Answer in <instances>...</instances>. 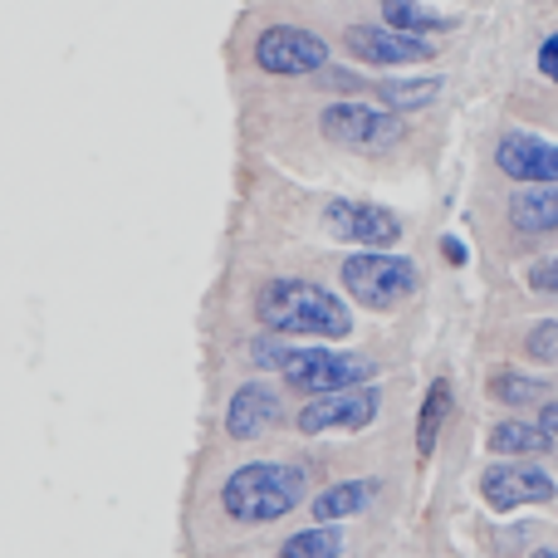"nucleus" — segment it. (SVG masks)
Listing matches in <instances>:
<instances>
[{
  "label": "nucleus",
  "mask_w": 558,
  "mask_h": 558,
  "mask_svg": "<svg viewBox=\"0 0 558 558\" xmlns=\"http://www.w3.org/2000/svg\"><path fill=\"white\" fill-rule=\"evenodd\" d=\"M255 318L284 338H348L353 314L314 279H270L255 294Z\"/></svg>",
  "instance_id": "nucleus-1"
},
{
  "label": "nucleus",
  "mask_w": 558,
  "mask_h": 558,
  "mask_svg": "<svg viewBox=\"0 0 558 558\" xmlns=\"http://www.w3.org/2000/svg\"><path fill=\"white\" fill-rule=\"evenodd\" d=\"M251 357L260 367H275L294 392L304 397H333L348 387H367L377 377V367L357 353H338V348H289V343H251Z\"/></svg>",
  "instance_id": "nucleus-2"
},
{
  "label": "nucleus",
  "mask_w": 558,
  "mask_h": 558,
  "mask_svg": "<svg viewBox=\"0 0 558 558\" xmlns=\"http://www.w3.org/2000/svg\"><path fill=\"white\" fill-rule=\"evenodd\" d=\"M304 495H308L304 465H284V461H251L226 475L221 485V505L235 524H275Z\"/></svg>",
  "instance_id": "nucleus-3"
},
{
  "label": "nucleus",
  "mask_w": 558,
  "mask_h": 558,
  "mask_svg": "<svg viewBox=\"0 0 558 558\" xmlns=\"http://www.w3.org/2000/svg\"><path fill=\"white\" fill-rule=\"evenodd\" d=\"M343 289H348V299H357L367 308H397L402 299H412L422 289V270L407 255L363 251L343 260Z\"/></svg>",
  "instance_id": "nucleus-4"
},
{
  "label": "nucleus",
  "mask_w": 558,
  "mask_h": 558,
  "mask_svg": "<svg viewBox=\"0 0 558 558\" xmlns=\"http://www.w3.org/2000/svg\"><path fill=\"white\" fill-rule=\"evenodd\" d=\"M318 133L338 147H353V153H383V147L402 143L407 123L373 104H328L318 113Z\"/></svg>",
  "instance_id": "nucleus-5"
},
{
  "label": "nucleus",
  "mask_w": 558,
  "mask_h": 558,
  "mask_svg": "<svg viewBox=\"0 0 558 558\" xmlns=\"http://www.w3.org/2000/svg\"><path fill=\"white\" fill-rule=\"evenodd\" d=\"M377 412H383V392L367 383V387H348V392L314 397V402H304V407H299V416H294V426H299V436L363 432V426L377 422Z\"/></svg>",
  "instance_id": "nucleus-6"
},
{
  "label": "nucleus",
  "mask_w": 558,
  "mask_h": 558,
  "mask_svg": "<svg viewBox=\"0 0 558 558\" xmlns=\"http://www.w3.org/2000/svg\"><path fill=\"white\" fill-rule=\"evenodd\" d=\"M255 64H260L265 74H279V78L324 74L328 69V45L314 35V29L270 25L260 39H255Z\"/></svg>",
  "instance_id": "nucleus-7"
},
{
  "label": "nucleus",
  "mask_w": 558,
  "mask_h": 558,
  "mask_svg": "<svg viewBox=\"0 0 558 558\" xmlns=\"http://www.w3.org/2000/svg\"><path fill=\"white\" fill-rule=\"evenodd\" d=\"M343 49L357 64H377V69H397V64H426L436 54L432 39L416 35H397L387 25H348L343 29Z\"/></svg>",
  "instance_id": "nucleus-8"
},
{
  "label": "nucleus",
  "mask_w": 558,
  "mask_h": 558,
  "mask_svg": "<svg viewBox=\"0 0 558 558\" xmlns=\"http://www.w3.org/2000/svg\"><path fill=\"white\" fill-rule=\"evenodd\" d=\"M558 495V485L544 471L524 461H500L481 475V500L490 510H520V505H549Z\"/></svg>",
  "instance_id": "nucleus-9"
},
{
  "label": "nucleus",
  "mask_w": 558,
  "mask_h": 558,
  "mask_svg": "<svg viewBox=\"0 0 558 558\" xmlns=\"http://www.w3.org/2000/svg\"><path fill=\"white\" fill-rule=\"evenodd\" d=\"M495 167L510 182L524 186H558V147L544 143L539 133H505L495 143Z\"/></svg>",
  "instance_id": "nucleus-10"
},
{
  "label": "nucleus",
  "mask_w": 558,
  "mask_h": 558,
  "mask_svg": "<svg viewBox=\"0 0 558 558\" xmlns=\"http://www.w3.org/2000/svg\"><path fill=\"white\" fill-rule=\"evenodd\" d=\"M324 226L338 241H357V245H373V251L402 241V221L392 211H383V206H363V202H333L324 211Z\"/></svg>",
  "instance_id": "nucleus-11"
},
{
  "label": "nucleus",
  "mask_w": 558,
  "mask_h": 558,
  "mask_svg": "<svg viewBox=\"0 0 558 558\" xmlns=\"http://www.w3.org/2000/svg\"><path fill=\"white\" fill-rule=\"evenodd\" d=\"M279 416H284V407H279L275 387L245 383V387H235L231 402H226V436H231V441H260Z\"/></svg>",
  "instance_id": "nucleus-12"
},
{
  "label": "nucleus",
  "mask_w": 558,
  "mask_h": 558,
  "mask_svg": "<svg viewBox=\"0 0 558 558\" xmlns=\"http://www.w3.org/2000/svg\"><path fill=\"white\" fill-rule=\"evenodd\" d=\"M510 226L520 235H554L558 231V186H520L510 196Z\"/></svg>",
  "instance_id": "nucleus-13"
},
{
  "label": "nucleus",
  "mask_w": 558,
  "mask_h": 558,
  "mask_svg": "<svg viewBox=\"0 0 558 558\" xmlns=\"http://www.w3.org/2000/svg\"><path fill=\"white\" fill-rule=\"evenodd\" d=\"M377 495H383L377 481H338V485H328L324 495H314V520L333 524V520H348V514H363Z\"/></svg>",
  "instance_id": "nucleus-14"
},
{
  "label": "nucleus",
  "mask_w": 558,
  "mask_h": 558,
  "mask_svg": "<svg viewBox=\"0 0 558 558\" xmlns=\"http://www.w3.org/2000/svg\"><path fill=\"white\" fill-rule=\"evenodd\" d=\"M383 25L397 29V35H446V29H456V15H441V10L422 5V0H383Z\"/></svg>",
  "instance_id": "nucleus-15"
},
{
  "label": "nucleus",
  "mask_w": 558,
  "mask_h": 558,
  "mask_svg": "<svg viewBox=\"0 0 558 558\" xmlns=\"http://www.w3.org/2000/svg\"><path fill=\"white\" fill-rule=\"evenodd\" d=\"M373 94L387 113H416L441 98V78H377Z\"/></svg>",
  "instance_id": "nucleus-16"
},
{
  "label": "nucleus",
  "mask_w": 558,
  "mask_h": 558,
  "mask_svg": "<svg viewBox=\"0 0 558 558\" xmlns=\"http://www.w3.org/2000/svg\"><path fill=\"white\" fill-rule=\"evenodd\" d=\"M490 451L495 456H549L554 436L539 422H500L490 432Z\"/></svg>",
  "instance_id": "nucleus-17"
},
{
  "label": "nucleus",
  "mask_w": 558,
  "mask_h": 558,
  "mask_svg": "<svg viewBox=\"0 0 558 558\" xmlns=\"http://www.w3.org/2000/svg\"><path fill=\"white\" fill-rule=\"evenodd\" d=\"M485 392L505 407H534L544 392H549V377H530V373H520V367H495Z\"/></svg>",
  "instance_id": "nucleus-18"
},
{
  "label": "nucleus",
  "mask_w": 558,
  "mask_h": 558,
  "mask_svg": "<svg viewBox=\"0 0 558 558\" xmlns=\"http://www.w3.org/2000/svg\"><path fill=\"white\" fill-rule=\"evenodd\" d=\"M338 554H343V530L314 524V530H304V534H289L275 558H338Z\"/></svg>",
  "instance_id": "nucleus-19"
},
{
  "label": "nucleus",
  "mask_w": 558,
  "mask_h": 558,
  "mask_svg": "<svg viewBox=\"0 0 558 558\" xmlns=\"http://www.w3.org/2000/svg\"><path fill=\"white\" fill-rule=\"evenodd\" d=\"M446 407H451V387H446V377H436L432 392H426V402H422V416H416V456H432L436 451V436H441Z\"/></svg>",
  "instance_id": "nucleus-20"
},
{
  "label": "nucleus",
  "mask_w": 558,
  "mask_h": 558,
  "mask_svg": "<svg viewBox=\"0 0 558 558\" xmlns=\"http://www.w3.org/2000/svg\"><path fill=\"white\" fill-rule=\"evenodd\" d=\"M524 353H530L534 363H558V324L554 318H539V324L524 333Z\"/></svg>",
  "instance_id": "nucleus-21"
},
{
  "label": "nucleus",
  "mask_w": 558,
  "mask_h": 558,
  "mask_svg": "<svg viewBox=\"0 0 558 558\" xmlns=\"http://www.w3.org/2000/svg\"><path fill=\"white\" fill-rule=\"evenodd\" d=\"M524 284H530L534 294L558 299V255H554V260H544V265H534V270L524 275Z\"/></svg>",
  "instance_id": "nucleus-22"
},
{
  "label": "nucleus",
  "mask_w": 558,
  "mask_h": 558,
  "mask_svg": "<svg viewBox=\"0 0 558 558\" xmlns=\"http://www.w3.org/2000/svg\"><path fill=\"white\" fill-rule=\"evenodd\" d=\"M534 64H539V74L549 78V84H558V35H549L539 45V59H534Z\"/></svg>",
  "instance_id": "nucleus-23"
},
{
  "label": "nucleus",
  "mask_w": 558,
  "mask_h": 558,
  "mask_svg": "<svg viewBox=\"0 0 558 558\" xmlns=\"http://www.w3.org/2000/svg\"><path fill=\"white\" fill-rule=\"evenodd\" d=\"M441 251H446V260H451V265H465V245L461 241H451V235H446Z\"/></svg>",
  "instance_id": "nucleus-24"
},
{
  "label": "nucleus",
  "mask_w": 558,
  "mask_h": 558,
  "mask_svg": "<svg viewBox=\"0 0 558 558\" xmlns=\"http://www.w3.org/2000/svg\"><path fill=\"white\" fill-rule=\"evenodd\" d=\"M539 426H544L549 436H558V402H549V407L539 412Z\"/></svg>",
  "instance_id": "nucleus-25"
},
{
  "label": "nucleus",
  "mask_w": 558,
  "mask_h": 558,
  "mask_svg": "<svg viewBox=\"0 0 558 558\" xmlns=\"http://www.w3.org/2000/svg\"><path fill=\"white\" fill-rule=\"evenodd\" d=\"M530 558H558V549H534Z\"/></svg>",
  "instance_id": "nucleus-26"
}]
</instances>
